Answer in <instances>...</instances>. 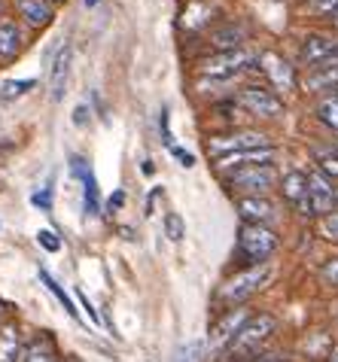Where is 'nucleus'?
I'll return each instance as SVG.
<instances>
[{
	"label": "nucleus",
	"mask_w": 338,
	"mask_h": 362,
	"mask_svg": "<svg viewBox=\"0 0 338 362\" xmlns=\"http://www.w3.org/2000/svg\"><path fill=\"white\" fill-rule=\"evenodd\" d=\"M277 332V320L272 314H256V317H247V323L238 329V335L232 338L228 344V354L235 359H250L260 354V347L265 344Z\"/></svg>",
	"instance_id": "f257e3e1"
},
{
	"label": "nucleus",
	"mask_w": 338,
	"mask_h": 362,
	"mask_svg": "<svg viewBox=\"0 0 338 362\" xmlns=\"http://www.w3.org/2000/svg\"><path fill=\"white\" fill-rule=\"evenodd\" d=\"M220 177L238 198L265 195V192H272L274 183H277V170L272 165H247V168H235V170L220 174Z\"/></svg>",
	"instance_id": "f03ea898"
},
{
	"label": "nucleus",
	"mask_w": 338,
	"mask_h": 362,
	"mask_svg": "<svg viewBox=\"0 0 338 362\" xmlns=\"http://www.w3.org/2000/svg\"><path fill=\"white\" fill-rule=\"evenodd\" d=\"M277 250V235L268 226H250L241 223L238 228V256L244 259V265H265Z\"/></svg>",
	"instance_id": "7ed1b4c3"
},
{
	"label": "nucleus",
	"mask_w": 338,
	"mask_h": 362,
	"mask_svg": "<svg viewBox=\"0 0 338 362\" xmlns=\"http://www.w3.org/2000/svg\"><path fill=\"white\" fill-rule=\"evenodd\" d=\"M247 67H253V55L247 49H226V52H214L204 62H198V76L204 79H235L238 74H244Z\"/></svg>",
	"instance_id": "20e7f679"
},
{
	"label": "nucleus",
	"mask_w": 338,
	"mask_h": 362,
	"mask_svg": "<svg viewBox=\"0 0 338 362\" xmlns=\"http://www.w3.org/2000/svg\"><path fill=\"white\" fill-rule=\"evenodd\" d=\"M265 146H272L268 134L253 132V128H238V132L207 137V156H214V158H223L232 153H247V149H265Z\"/></svg>",
	"instance_id": "39448f33"
},
{
	"label": "nucleus",
	"mask_w": 338,
	"mask_h": 362,
	"mask_svg": "<svg viewBox=\"0 0 338 362\" xmlns=\"http://www.w3.org/2000/svg\"><path fill=\"white\" fill-rule=\"evenodd\" d=\"M268 280V265H250L244 271H238L235 277H228L220 286V301L223 305L238 308L241 301H247L250 296H256L262 289V284Z\"/></svg>",
	"instance_id": "423d86ee"
},
{
	"label": "nucleus",
	"mask_w": 338,
	"mask_h": 362,
	"mask_svg": "<svg viewBox=\"0 0 338 362\" xmlns=\"http://www.w3.org/2000/svg\"><path fill=\"white\" fill-rule=\"evenodd\" d=\"M235 104L260 119H281L284 116L281 95H274L272 88H265V86H241V92L235 95Z\"/></svg>",
	"instance_id": "0eeeda50"
},
{
	"label": "nucleus",
	"mask_w": 338,
	"mask_h": 362,
	"mask_svg": "<svg viewBox=\"0 0 338 362\" xmlns=\"http://www.w3.org/2000/svg\"><path fill=\"white\" fill-rule=\"evenodd\" d=\"M299 64H305L308 70L338 64V37L335 34H308L299 46Z\"/></svg>",
	"instance_id": "6e6552de"
},
{
	"label": "nucleus",
	"mask_w": 338,
	"mask_h": 362,
	"mask_svg": "<svg viewBox=\"0 0 338 362\" xmlns=\"http://www.w3.org/2000/svg\"><path fill=\"white\" fill-rule=\"evenodd\" d=\"M256 64L262 67V74L268 76V83H272V92L281 95V92H293L296 86H299V79H296V70L293 64L286 62L281 52H274V49H265L256 58Z\"/></svg>",
	"instance_id": "1a4fd4ad"
},
{
	"label": "nucleus",
	"mask_w": 338,
	"mask_h": 362,
	"mask_svg": "<svg viewBox=\"0 0 338 362\" xmlns=\"http://www.w3.org/2000/svg\"><path fill=\"white\" fill-rule=\"evenodd\" d=\"M308 201H311V214L314 216H326L335 210V186L330 177H323L320 170H308Z\"/></svg>",
	"instance_id": "9d476101"
},
{
	"label": "nucleus",
	"mask_w": 338,
	"mask_h": 362,
	"mask_svg": "<svg viewBox=\"0 0 338 362\" xmlns=\"http://www.w3.org/2000/svg\"><path fill=\"white\" fill-rule=\"evenodd\" d=\"M71 170H74V177L83 180L86 214H88V216H98V214H101V189H98L95 170L88 168V162H86V158H79V156H74V158H71Z\"/></svg>",
	"instance_id": "9b49d317"
},
{
	"label": "nucleus",
	"mask_w": 338,
	"mask_h": 362,
	"mask_svg": "<svg viewBox=\"0 0 338 362\" xmlns=\"http://www.w3.org/2000/svg\"><path fill=\"white\" fill-rule=\"evenodd\" d=\"M238 216L241 223L250 226H268L274 219V204L265 195H250V198H238Z\"/></svg>",
	"instance_id": "f8f14e48"
},
{
	"label": "nucleus",
	"mask_w": 338,
	"mask_h": 362,
	"mask_svg": "<svg viewBox=\"0 0 338 362\" xmlns=\"http://www.w3.org/2000/svg\"><path fill=\"white\" fill-rule=\"evenodd\" d=\"M16 13L18 18L34 28V31H40V28H49L55 18V6L49 4V0H16Z\"/></svg>",
	"instance_id": "ddd939ff"
},
{
	"label": "nucleus",
	"mask_w": 338,
	"mask_h": 362,
	"mask_svg": "<svg viewBox=\"0 0 338 362\" xmlns=\"http://www.w3.org/2000/svg\"><path fill=\"white\" fill-rule=\"evenodd\" d=\"M71 55H74V49L64 43V46L55 52V58H52V70H49V98H52L55 104L64 98L67 76H71Z\"/></svg>",
	"instance_id": "4468645a"
},
{
	"label": "nucleus",
	"mask_w": 338,
	"mask_h": 362,
	"mask_svg": "<svg viewBox=\"0 0 338 362\" xmlns=\"http://www.w3.org/2000/svg\"><path fill=\"white\" fill-rule=\"evenodd\" d=\"M284 198L293 204V210L299 216H314L311 214V201H308V180L302 170H290V174L284 177Z\"/></svg>",
	"instance_id": "2eb2a0df"
},
{
	"label": "nucleus",
	"mask_w": 338,
	"mask_h": 362,
	"mask_svg": "<svg viewBox=\"0 0 338 362\" xmlns=\"http://www.w3.org/2000/svg\"><path fill=\"white\" fill-rule=\"evenodd\" d=\"M247 317H250V314H247L244 308H228L226 314L214 323V329H211L214 344H216V347H228V344H232V338L238 335V329L247 323Z\"/></svg>",
	"instance_id": "dca6fc26"
},
{
	"label": "nucleus",
	"mask_w": 338,
	"mask_h": 362,
	"mask_svg": "<svg viewBox=\"0 0 338 362\" xmlns=\"http://www.w3.org/2000/svg\"><path fill=\"white\" fill-rule=\"evenodd\" d=\"M22 28L16 18H0V67L13 64L22 52Z\"/></svg>",
	"instance_id": "f3484780"
},
{
	"label": "nucleus",
	"mask_w": 338,
	"mask_h": 362,
	"mask_svg": "<svg viewBox=\"0 0 338 362\" xmlns=\"http://www.w3.org/2000/svg\"><path fill=\"white\" fill-rule=\"evenodd\" d=\"M272 162H274V146H265V149H247V153H232V156L216 158V170H220V174H228V170H235V168L272 165Z\"/></svg>",
	"instance_id": "a211bd4d"
},
{
	"label": "nucleus",
	"mask_w": 338,
	"mask_h": 362,
	"mask_svg": "<svg viewBox=\"0 0 338 362\" xmlns=\"http://www.w3.org/2000/svg\"><path fill=\"white\" fill-rule=\"evenodd\" d=\"M305 92H330V88H338V64L320 67V70H308L305 76Z\"/></svg>",
	"instance_id": "6ab92c4d"
},
{
	"label": "nucleus",
	"mask_w": 338,
	"mask_h": 362,
	"mask_svg": "<svg viewBox=\"0 0 338 362\" xmlns=\"http://www.w3.org/2000/svg\"><path fill=\"white\" fill-rule=\"evenodd\" d=\"M22 356V338H18L16 323L0 326V362H18Z\"/></svg>",
	"instance_id": "aec40b11"
},
{
	"label": "nucleus",
	"mask_w": 338,
	"mask_h": 362,
	"mask_svg": "<svg viewBox=\"0 0 338 362\" xmlns=\"http://www.w3.org/2000/svg\"><path fill=\"white\" fill-rule=\"evenodd\" d=\"M311 156L317 162V170L330 180H338V146H323V144H314L311 146Z\"/></svg>",
	"instance_id": "412c9836"
},
{
	"label": "nucleus",
	"mask_w": 338,
	"mask_h": 362,
	"mask_svg": "<svg viewBox=\"0 0 338 362\" xmlns=\"http://www.w3.org/2000/svg\"><path fill=\"white\" fill-rule=\"evenodd\" d=\"M244 28L241 25H223L216 28V31L211 34V43L216 46V52H226V49H241L244 43Z\"/></svg>",
	"instance_id": "4be33fe9"
},
{
	"label": "nucleus",
	"mask_w": 338,
	"mask_h": 362,
	"mask_svg": "<svg viewBox=\"0 0 338 362\" xmlns=\"http://www.w3.org/2000/svg\"><path fill=\"white\" fill-rule=\"evenodd\" d=\"M314 116L320 119V122H323L326 128H332V132H338V95H326V98L317 100Z\"/></svg>",
	"instance_id": "5701e85b"
},
{
	"label": "nucleus",
	"mask_w": 338,
	"mask_h": 362,
	"mask_svg": "<svg viewBox=\"0 0 338 362\" xmlns=\"http://www.w3.org/2000/svg\"><path fill=\"white\" fill-rule=\"evenodd\" d=\"M18 362H55V347L49 338H37L31 347L25 350L22 356H18Z\"/></svg>",
	"instance_id": "b1692460"
},
{
	"label": "nucleus",
	"mask_w": 338,
	"mask_h": 362,
	"mask_svg": "<svg viewBox=\"0 0 338 362\" xmlns=\"http://www.w3.org/2000/svg\"><path fill=\"white\" fill-rule=\"evenodd\" d=\"M40 280H43V284H46V289H49V293H52L58 301H62V308L67 310V314H71L74 320H76V308H74V301H71V296H67L64 293V289H62V284H58V280L52 277V274H49V271L46 268H40Z\"/></svg>",
	"instance_id": "393cba45"
},
{
	"label": "nucleus",
	"mask_w": 338,
	"mask_h": 362,
	"mask_svg": "<svg viewBox=\"0 0 338 362\" xmlns=\"http://www.w3.org/2000/svg\"><path fill=\"white\" fill-rule=\"evenodd\" d=\"M34 86H37V79H6V83L0 86V98H4V100H16V98H22V95L31 92Z\"/></svg>",
	"instance_id": "a878e982"
},
{
	"label": "nucleus",
	"mask_w": 338,
	"mask_h": 362,
	"mask_svg": "<svg viewBox=\"0 0 338 362\" xmlns=\"http://www.w3.org/2000/svg\"><path fill=\"white\" fill-rule=\"evenodd\" d=\"M320 238H323V240H332V244H338V210H332V214L320 216Z\"/></svg>",
	"instance_id": "bb28decb"
},
{
	"label": "nucleus",
	"mask_w": 338,
	"mask_h": 362,
	"mask_svg": "<svg viewBox=\"0 0 338 362\" xmlns=\"http://www.w3.org/2000/svg\"><path fill=\"white\" fill-rule=\"evenodd\" d=\"M165 235H168V240H183V235H186V226H183V219L177 216V214H168L165 216Z\"/></svg>",
	"instance_id": "cd10ccee"
},
{
	"label": "nucleus",
	"mask_w": 338,
	"mask_h": 362,
	"mask_svg": "<svg viewBox=\"0 0 338 362\" xmlns=\"http://www.w3.org/2000/svg\"><path fill=\"white\" fill-rule=\"evenodd\" d=\"M37 244L46 250V253H58L62 250V240L55 238V231H49V228H40L37 231Z\"/></svg>",
	"instance_id": "c85d7f7f"
},
{
	"label": "nucleus",
	"mask_w": 338,
	"mask_h": 362,
	"mask_svg": "<svg viewBox=\"0 0 338 362\" xmlns=\"http://www.w3.org/2000/svg\"><path fill=\"white\" fill-rule=\"evenodd\" d=\"M320 280H323L326 286L338 289V256L330 259V262H323V268H320Z\"/></svg>",
	"instance_id": "c756f323"
},
{
	"label": "nucleus",
	"mask_w": 338,
	"mask_h": 362,
	"mask_svg": "<svg viewBox=\"0 0 338 362\" xmlns=\"http://www.w3.org/2000/svg\"><path fill=\"white\" fill-rule=\"evenodd\" d=\"M308 9L314 16H332L338 9V0H308Z\"/></svg>",
	"instance_id": "7c9ffc66"
},
{
	"label": "nucleus",
	"mask_w": 338,
	"mask_h": 362,
	"mask_svg": "<svg viewBox=\"0 0 338 362\" xmlns=\"http://www.w3.org/2000/svg\"><path fill=\"white\" fill-rule=\"evenodd\" d=\"M31 204H34V207H40V210H46V214H49V210H52V189L34 192V195H31Z\"/></svg>",
	"instance_id": "2f4dec72"
},
{
	"label": "nucleus",
	"mask_w": 338,
	"mask_h": 362,
	"mask_svg": "<svg viewBox=\"0 0 338 362\" xmlns=\"http://www.w3.org/2000/svg\"><path fill=\"white\" fill-rule=\"evenodd\" d=\"M158 128H162V140L168 146H174V134H171V113L162 110V116H158Z\"/></svg>",
	"instance_id": "473e14b6"
},
{
	"label": "nucleus",
	"mask_w": 338,
	"mask_h": 362,
	"mask_svg": "<svg viewBox=\"0 0 338 362\" xmlns=\"http://www.w3.org/2000/svg\"><path fill=\"white\" fill-rule=\"evenodd\" d=\"M88 122H92V110H88L86 104H79V107L74 110V125H79V128H86Z\"/></svg>",
	"instance_id": "72a5a7b5"
},
{
	"label": "nucleus",
	"mask_w": 338,
	"mask_h": 362,
	"mask_svg": "<svg viewBox=\"0 0 338 362\" xmlns=\"http://www.w3.org/2000/svg\"><path fill=\"white\" fill-rule=\"evenodd\" d=\"M171 153H174V158H177V162H180L183 168H192V165H195V156H192V153H186V149L171 146Z\"/></svg>",
	"instance_id": "f704fd0d"
},
{
	"label": "nucleus",
	"mask_w": 338,
	"mask_h": 362,
	"mask_svg": "<svg viewBox=\"0 0 338 362\" xmlns=\"http://www.w3.org/2000/svg\"><path fill=\"white\" fill-rule=\"evenodd\" d=\"M76 298H79V305H83V308H86V314H88V320H92V323H98V320H101V317H98V310L92 308V301H88V296H86V293H76Z\"/></svg>",
	"instance_id": "c9c22d12"
},
{
	"label": "nucleus",
	"mask_w": 338,
	"mask_h": 362,
	"mask_svg": "<svg viewBox=\"0 0 338 362\" xmlns=\"http://www.w3.org/2000/svg\"><path fill=\"white\" fill-rule=\"evenodd\" d=\"M122 204H125V192H113L110 195V210L113 207H122Z\"/></svg>",
	"instance_id": "e433bc0d"
},
{
	"label": "nucleus",
	"mask_w": 338,
	"mask_h": 362,
	"mask_svg": "<svg viewBox=\"0 0 338 362\" xmlns=\"http://www.w3.org/2000/svg\"><path fill=\"white\" fill-rule=\"evenodd\" d=\"M330 18H332V28H335V31H338V9H335V13H332Z\"/></svg>",
	"instance_id": "4c0bfd02"
},
{
	"label": "nucleus",
	"mask_w": 338,
	"mask_h": 362,
	"mask_svg": "<svg viewBox=\"0 0 338 362\" xmlns=\"http://www.w3.org/2000/svg\"><path fill=\"white\" fill-rule=\"evenodd\" d=\"M86 4V9H92V6H98V0H83Z\"/></svg>",
	"instance_id": "58836bf2"
},
{
	"label": "nucleus",
	"mask_w": 338,
	"mask_h": 362,
	"mask_svg": "<svg viewBox=\"0 0 338 362\" xmlns=\"http://www.w3.org/2000/svg\"><path fill=\"white\" fill-rule=\"evenodd\" d=\"M330 362H338V350H335V354H330Z\"/></svg>",
	"instance_id": "ea45409f"
},
{
	"label": "nucleus",
	"mask_w": 338,
	"mask_h": 362,
	"mask_svg": "<svg viewBox=\"0 0 338 362\" xmlns=\"http://www.w3.org/2000/svg\"><path fill=\"white\" fill-rule=\"evenodd\" d=\"M4 9H6V4H4V0H0V18H4Z\"/></svg>",
	"instance_id": "a19ab883"
},
{
	"label": "nucleus",
	"mask_w": 338,
	"mask_h": 362,
	"mask_svg": "<svg viewBox=\"0 0 338 362\" xmlns=\"http://www.w3.org/2000/svg\"><path fill=\"white\" fill-rule=\"evenodd\" d=\"M49 4H52V6H58V4H67V0H49Z\"/></svg>",
	"instance_id": "79ce46f5"
},
{
	"label": "nucleus",
	"mask_w": 338,
	"mask_h": 362,
	"mask_svg": "<svg viewBox=\"0 0 338 362\" xmlns=\"http://www.w3.org/2000/svg\"><path fill=\"white\" fill-rule=\"evenodd\" d=\"M253 362H274L272 356H265V359H253Z\"/></svg>",
	"instance_id": "37998d69"
},
{
	"label": "nucleus",
	"mask_w": 338,
	"mask_h": 362,
	"mask_svg": "<svg viewBox=\"0 0 338 362\" xmlns=\"http://www.w3.org/2000/svg\"><path fill=\"white\" fill-rule=\"evenodd\" d=\"M64 362H79V359H74V356H67V359H64Z\"/></svg>",
	"instance_id": "c03bdc74"
},
{
	"label": "nucleus",
	"mask_w": 338,
	"mask_h": 362,
	"mask_svg": "<svg viewBox=\"0 0 338 362\" xmlns=\"http://www.w3.org/2000/svg\"><path fill=\"white\" fill-rule=\"evenodd\" d=\"M335 201H338V186H335Z\"/></svg>",
	"instance_id": "a18cd8bd"
},
{
	"label": "nucleus",
	"mask_w": 338,
	"mask_h": 362,
	"mask_svg": "<svg viewBox=\"0 0 338 362\" xmlns=\"http://www.w3.org/2000/svg\"><path fill=\"white\" fill-rule=\"evenodd\" d=\"M335 95H338V88H335Z\"/></svg>",
	"instance_id": "49530a36"
}]
</instances>
